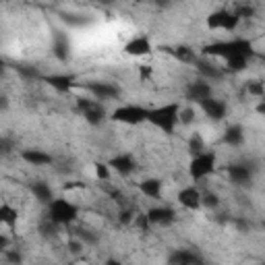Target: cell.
<instances>
[{
    "label": "cell",
    "mask_w": 265,
    "mask_h": 265,
    "mask_svg": "<svg viewBox=\"0 0 265 265\" xmlns=\"http://www.w3.org/2000/svg\"><path fill=\"white\" fill-rule=\"evenodd\" d=\"M179 112H181V104H174V102L160 108H149L145 122L153 124L164 132H174L176 124H179Z\"/></svg>",
    "instance_id": "obj_1"
},
{
    "label": "cell",
    "mask_w": 265,
    "mask_h": 265,
    "mask_svg": "<svg viewBox=\"0 0 265 265\" xmlns=\"http://www.w3.org/2000/svg\"><path fill=\"white\" fill-rule=\"evenodd\" d=\"M48 217H50V222L56 224V226H69L79 217V209H77L75 203L69 201V199L54 197L48 203Z\"/></svg>",
    "instance_id": "obj_2"
},
{
    "label": "cell",
    "mask_w": 265,
    "mask_h": 265,
    "mask_svg": "<svg viewBox=\"0 0 265 265\" xmlns=\"http://www.w3.org/2000/svg\"><path fill=\"white\" fill-rule=\"evenodd\" d=\"M215 166H217L215 153L203 149L201 153L193 156L191 166H189V174H191V179H193V181H201V179H207L209 174H213Z\"/></svg>",
    "instance_id": "obj_3"
},
{
    "label": "cell",
    "mask_w": 265,
    "mask_h": 265,
    "mask_svg": "<svg viewBox=\"0 0 265 265\" xmlns=\"http://www.w3.org/2000/svg\"><path fill=\"white\" fill-rule=\"evenodd\" d=\"M110 118H112L114 122H122V124H141L145 122L147 118V108H141L137 104H124V106H118L112 110V114H110Z\"/></svg>",
    "instance_id": "obj_4"
},
{
    "label": "cell",
    "mask_w": 265,
    "mask_h": 265,
    "mask_svg": "<svg viewBox=\"0 0 265 265\" xmlns=\"http://www.w3.org/2000/svg\"><path fill=\"white\" fill-rule=\"evenodd\" d=\"M77 106H79V110L83 112V118L90 122V124H94V126L102 124V120H104V116H106V110L100 106L98 100H77Z\"/></svg>",
    "instance_id": "obj_5"
},
{
    "label": "cell",
    "mask_w": 265,
    "mask_h": 265,
    "mask_svg": "<svg viewBox=\"0 0 265 265\" xmlns=\"http://www.w3.org/2000/svg\"><path fill=\"white\" fill-rule=\"evenodd\" d=\"M124 54H128V56H135V58H141V56H147L151 50H153V46H151V39L147 37V35H135L132 39H128L126 43H124Z\"/></svg>",
    "instance_id": "obj_6"
},
{
    "label": "cell",
    "mask_w": 265,
    "mask_h": 265,
    "mask_svg": "<svg viewBox=\"0 0 265 265\" xmlns=\"http://www.w3.org/2000/svg\"><path fill=\"white\" fill-rule=\"evenodd\" d=\"M85 90L96 100H116L120 96V90L112 83H85Z\"/></svg>",
    "instance_id": "obj_7"
},
{
    "label": "cell",
    "mask_w": 265,
    "mask_h": 265,
    "mask_svg": "<svg viewBox=\"0 0 265 265\" xmlns=\"http://www.w3.org/2000/svg\"><path fill=\"white\" fill-rule=\"evenodd\" d=\"M199 108H201L203 112H205V116H209L211 120H222L226 116V110H228L222 100H217L213 96H209V98L199 102Z\"/></svg>",
    "instance_id": "obj_8"
},
{
    "label": "cell",
    "mask_w": 265,
    "mask_h": 265,
    "mask_svg": "<svg viewBox=\"0 0 265 265\" xmlns=\"http://www.w3.org/2000/svg\"><path fill=\"white\" fill-rule=\"evenodd\" d=\"M110 170H114L116 174L120 176H130L132 172H135V158L130 156V153H118V156H114L112 160L108 162Z\"/></svg>",
    "instance_id": "obj_9"
},
{
    "label": "cell",
    "mask_w": 265,
    "mask_h": 265,
    "mask_svg": "<svg viewBox=\"0 0 265 265\" xmlns=\"http://www.w3.org/2000/svg\"><path fill=\"white\" fill-rule=\"evenodd\" d=\"M201 191H199L197 187H185L181 193H179V203L185 207V209H189V211H197L199 207H201L203 203H201Z\"/></svg>",
    "instance_id": "obj_10"
},
{
    "label": "cell",
    "mask_w": 265,
    "mask_h": 265,
    "mask_svg": "<svg viewBox=\"0 0 265 265\" xmlns=\"http://www.w3.org/2000/svg\"><path fill=\"white\" fill-rule=\"evenodd\" d=\"M211 96V85L205 81V79H199V81H193L189 87H187V98L191 100V102H201V100H205V98H209Z\"/></svg>",
    "instance_id": "obj_11"
},
{
    "label": "cell",
    "mask_w": 265,
    "mask_h": 265,
    "mask_svg": "<svg viewBox=\"0 0 265 265\" xmlns=\"http://www.w3.org/2000/svg\"><path fill=\"white\" fill-rule=\"evenodd\" d=\"M43 81H46V83L52 87V90H56V92H60V94L71 92L73 87L77 85L73 75H64V73H60V75H50V77H43Z\"/></svg>",
    "instance_id": "obj_12"
},
{
    "label": "cell",
    "mask_w": 265,
    "mask_h": 265,
    "mask_svg": "<svg viewBox=\"0 0 265 265\" xmlns=\"http://www.w3.org/2000/svg\"><path fill=\"white\" fill-rule=\"evenodd\" d=\"M21 160L27 162L29 166H48L52 164V156L41 149H23L21 151Z\"/></svg>",
    "instance_id": "obj_13"
},
{
    "label": "cell",
    "mask_w": 265,
    "mask_h": 265,
    "mask_svg": "<svg viewBox=\"0 0 265 265\" xmlns=\"http://www.w3.org/2000/svg\"><path fill=\"white\" fill-rule=\"evenodd\" d=\"M145 215L149 217V222L151 224H170L172 219H174V211L170 207H151L149 211H145Z\"/></svg>",
    "instance_id": "obj_14"
},
{
    "label": "cell",
    "mask_w": 265,
    "mask_h": 265,
    "mask_svg": "<svg viewBox=\"0 0 265 265\" xmlns=\"http://www.w3.org/2000/svg\"><path fill=\"white\" fill-rule=\"evenodd\" d=\"M31 193H33V197L37 199L39 203H50L52 199H54V191H52V187H50L48 183H43V181L33 183V185H31Z\"/></svg>",
    "instance_id": "obj_15"
},
{
    "label": "cell",
    "mask_w": 265,
    "mask_h": 265,
    "mask_svg": "<svg viewBox=\"0 0 265 265\" xmlns=\"http://www.w3.org/2000/svg\"><path fill=\"white\" fill-rule=\"evenodd\" d=\"M228 176L230 181L236 183V185H247L251 183V170L242 164H234V166H228Z\"/></svg>",
    "instance_id": "obj_16"
},
{
    "label": "cell",
    "mask_w": 265,
    "mask_h": 265,
    "mask_svg": "<svg viewBox=\"0 0 265 265\" xmlns=\"http://www.w3.org/2000/svg\"><path fill=\"white\" fill-rule=\"evenodd\" d=\"M139 191L149 199H160L162 195V181L160 179H145L139 183Z\"/></svg>",
    "instance_id": "obj_17"
},
{
    "label": "cell",
    "mask_w": 265,
    "mask_h": 265,
    "mask_svg": "<svg viewBox=\"0 0 265 265\" xmlns=\"http://www.w3.org/2000/svg\"><path fill=\"white\" fill-rule=\"evenodd\" d=\"M17 219H19V213L13 205H9V203L0 205V226H9L11 230H15Z\"/></svg>",
    "instance_id": "obj_18"
},
{
    "label": "cell",
    "mask_w": 265,
    "mask_h": 265,
    "mask_svg": "<svg viewBox=\"0 0 265 265\" xmlns=\"http://www.w3.org/2000/svg\"><path fill=\"white\" fill-rule=\"evenodd\" d=\"M228 13H230V11H226V9H219V11L209 13V15H207V21H205V23H207V29H211V31H215V29H224Z\"/></svg>",
    "instance_id": "obj_19"
},
{
    "label": "cell",
    "mask_w": 265,
    "mask_h": 265,
    "mask_svg": "<svg viewBox=\"0 0 265 265\" xmlns=\"http://www.w3.org/2000/svg\"><path fill=\"white\" fill-rule=\"evenodd\" d=\"M242 141H245V132H242V126H238V124L230 126V128L224 132V143H226V145L238 147V145H242Z\"/></svg>",
    "instance_id": "obj_20"
},
{
    "label": "cell",
    "mask_w": 265,
    "mask_h": 265,
    "mask_svg": "<svg viewBox=\"0 0 265 265\" xmlns=\"http://www.w3.org/2000/svg\"><path fill=\"white\" fill-rule=\"evenodd\" d=\"M199 261H201V257L191 251H176L174 255H170V263H176V265H195Z\"/></svg>",
    "instance_id": "obj_21"
},
{
    "label": "cell",
    "mask_w": 265,
    "mask_h": 265,
    "mask_svg": "<svg viewBox=\"0 0 265 265\" xmlns=\"http://www.w3.org/2000/svg\"><path fill=\"white\" fill-rule=\"evenodd\" d=\"M247 66H249V58L247 56H230V58H226V71L240 73V71H245Z\"/></svg>",
    "instance_id": "obj_22"
},
{
    "label": "cell",
    "mask_w": 265,
    "mask_h": 265,
    "mask_svg": "<svg viewBox=\"0 0 265 265\" xmlns=\"http://www.w3.org/2000/svg\"><path fill=\"white\" fill-rule=\"evenodd\" d=\"M170 52H172V56L176 60H181V62H195V52L189 46H179V48H174Z\"/></svg>",
    "instance_id": "obj_23"
},
{
    "label": "cell",
    "mask_w": 265,
    "mask_h": 265,
    "mask_svg": "<svg viewBox=\"0 0 265 265\" xmlns=\"http://www.w3.org/2000/svg\"><path fill=\"white\" fill-rule=\"evenodd\" d=\"M197 71L207 79H222V71H217L215 66H211L207 62H197Z\"/></svg>",
    "instance_id": "obj_24"
},
{
    "label": "cell",
    "mask_w": 265,
    "mask_h": 265,
    "mask_svg": "<svg viewBox=\"0 0 265 265\" xmlns=\"http://www.w3.org/2000/svg\"><path fill=\"white\" fill-rule=\"evenodd\" d=\"M189 149H191L193 156H197V153H201V151L205 149V141H203V137L199 135V132H195V135L191 137V141H189Z\"/></svg>",
    "instance_id": "obj_25"
},
{
    "label": "cell",
    "mask_w": 265,
    "mask_h": 265,
    "mask_svg": "<svg viewBox=\"0 0 265 265\" xmlns=\"http://www.w3.org/2000/svg\"><path fill=\"white\" fill-rule=\"evenodd\" d=\"M54 54L60 58V60H66V56H69V41H66L64 37H58L56 43H54Z\"/></svg>",
    "instance_id": "obj_26"
},
{
    "label": "cell",
    "mask_w": 265,
    "mask_h": 265,
    "mask_svg": "<svg viewBox=\"0 0 265 265\" xmlns=\"http://www.w3.org/2000/svg\"><path fill=\"white\" fill-rule=\"evenodd\" d=\"M94 172H96V179H98V181H108L110 174H112L110 166L104 164V162H96V164H94Z\"/></svg>",
    "instance_id": "obj_27"
},
{
    "label": "cell",
    "mask_w": 265,
    "mask_h": 265,
    "mask_svg": "<svg viewBox=\"0 0 265 265\" xmlns=\"http://www.w3.org/2000/svg\"><path fill=\"white\" fill-rule=\"evenodd\" d=\"M130 226L139 228L141 232H149V226H151V222H149V217H147L145 213H139V215H135V217H132V224H130Z\"/></svg>",
    "instance_id": "obj_28"
},
{
    "label": "cell",
    "mask_w": 265,
    "mask_h": 265,
    "mask_svg": "<svg viewBox=\"0 0 265 265\" xmlns=\"http://www.w3.org/2000/svg\"><path fill=\"white\" fill-rule=\"evenodd\" d=\"M238 23H240L238 15L230 11V13H228V17H226V25H224V29H222V31H234V29L238 27Z\"/></svg>",
    "instance_id": "obj_29"
},
{
    "label": "cell",
    "mask_w": 265,
    "mask_h": 265,
    "mask_svg": "<svg viewBox=\"0 0 265 265\" xmlns=\"http://www.w3.org/2000/svg\"><path fill=\"white\" fill-rule=\"evenodd\" d=\"M247 90H249L251 96H257V98H263V94H265V87H263L261 81H251L247 85Z\"/></svg>",
    "instance_id": "obj_30"
},
{
    "label": "cell",
    "mask_w": 265,
    "mask_h": 265,
    "mask_svg": "<svg viewBox=\"0 0 265 265\" xmlns=\"http://www.w3.org/2000/svg\"><path fill=\"white\" fill-rule=\"evenodd\" d=\"M151 75H153V69L149 64H139V79L141 81H149Z\"/></svg>",
    "instance_id": "obj_31"
},
{
    "label": "cell",
    "mask_w": 265,
    "mask_h": 265,
    "mask_svg": "<svg viewBox=\"0 0 265 265\" xmlns=\"http://www.w3.org/2000/svg\"><path fill=\"white\" fill-rule=\"evenodd\" d=\"M234 13L238 15V19H251V17L255 15V9H253V7H240V9H236Z\"/></svg>",
    "instance_id": "obj_32"
},
{
    "label": "cell",
    "mask_w": 265,
    "mask_h": 265,
    "mask_svg": "<svg viewBox=\"0 0 265 265\" xmlns=\"http://www.w3.org/2000/svg\"><path fill=\"white\" fill-rule=\"evenodd\" d=\"M132 217H135V213H132L130 209H122L120 215H118V219H120L124 226H130V224H132Z\"/></svg>",
    "instance_id": "obj_33"
},
{
    "label": "cell",
    "mask_w": 265,
    "mask_h": 265,
    "mask_svg": "<svg viewBox=\"0 0 265 265\" xmlns=\"http://www.w3.org/2000/svg\"><path fill=\"white\" fill-rule=\"evenodd\" d=\"M201 203L213 207V205H217V197H215V195H203V197H201Z\"/></svg>",
    "instance_id": "obj_34"
},
{
    "label": "cell",
    "mask_w": 265,
    "mask_h": 265,
    "mask_svg": "<svg viewBox=\"0 0 265 265\" xmlns=\"http://www.w3.org/2000/svg\"><path fill=\"white\" fill-rule=\"evenodd\" d=\"M11 141L9 139H0V156H5V153H9L11 151Z\"/></svg>",
    "instance_id": "obj_35"
},
{
    "label": "cell",
    "mask_w": 265,
    "mask_h": 265,
    "mask_svg": "<svg viewBox=\"0 0 265 265\" xmlns=\"http://www.w3.org/2000/svg\"><path fill=\"white\" fill-rule=\"evenodd\" d=\"M69 249H71V253H79V251H83V242L81 240H71Z\"/></svg>",
    "instance_id": "obj_36"
},
{
    "label": "cell",
    "mask_w": 265,
    "mask_h": 265,
    "mask_svg": "<svg viewBox=\"0 0 265 265\" xmlns=\"http://www.w3.org/2000/svg\"><path fill=\"white\" fill-rule=\"evenodd\" d=\"M9 245H11V240H9L5 234H0V249L7 251V249H9Z\"/></svg>",
    "instance_id": "obj_37"
},
{
    "label": "cell",
    "mask_w": 265,
    "mask_h": 265,
    "mask_svg": "<svg viewBox=\"0 0 265 265\" xmlns=\"http://www.w3.org/2000/svg\"><path fill=\"white\" fill-rule=\"evenodd\" d=\"M9 106V102H7V98H3V96H0V110H5Z\"/></svg>",
    "instance_id": "obj_38"
},
{
    "label": "cell",
    "mask_w": 265,
    "mask_h": 265,
    "mask_svg": "<svg viewBox=\"0 0 265 265\" xmlns=\"http://www.w3.org/2000/svg\"><path fill=\"white\" fill-rule=\"evenodd\" d=\"M9 259H11V261H21V257H19V255H15V253H11V255H9Z\"/></svg>",
    "instance_id": "obj_39"
},
{
    "label": "cell",
    "mask_w": 265,
    "mask_h": 265,
    "mask_svg": "<svg viewBox=\"0 0 265 265\" xmlns=\"http://www.w3.org/2000/svg\"><path fill=\"white\" fill-rule=\"evenodd\" d=\"M3 71H5V60L0 58V75H3Z\"/></svg>",
    "instance_id": "obj_40"
},
{
    "label": "cell",
    "mask_w": 265,
    "mask_h": 265,
    "mask_svg": "<svg viewBox=\"0 0 265 265\" xmlns=\"http://www.w3.org/2000/svg\"><path fill=\"white\" fill-rule=\"evenodd\" d=\"M135 3H145V0H135Z\"/></svg>",
    "instance_id": "obj_41"
},
{
    "label": "cell",
    "mask_w": 265,
    "mask_h": 265,
    "mask_svg": "<svg viewBox=\"0 0 265 265\" xmlns=\"http://www.w3.org/2000/svg\"><path fill=\"white\" fill-rule=\"evenodd\" d=\"M100 3H110V0H100Z\"/></svg>",
    "instance_id": "obj_42"
}]
</instances>
